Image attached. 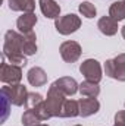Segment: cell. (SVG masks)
Segmentation results:
<instances>
[{
  "mask_svg": "<svg viewBox=\"0 0 125 126\" xmlns=\"http://www.w3.org/2000/svg\"><path fill=\"white\" fill-rule=\"evenodd\" d=\"M0 79H1V82L9 84V85L19 84V81L22 79V69H21V66L7 63L6 57L3 56V62L0 64Z\"/></svg>",
  "mask_w": 125,
  "mask_h": 126,
  "instance_id": "cell-4",
  "label": "cell"
},
{
  "mask_svg": "<svg viewBox=\"0 0 125 126\" xmlns=\"http://www.w3.org/2000/svg\"><path fill=\"white\" fill-rule=\"evenodd\" d=\"M121 34H122V37H124V40H125V25L121 28Z\"/></svg>",
  "mask_w": 125,
  "mask_h": 126,
  "instance_id": "cell-26",
  "label": "cell"
},
{
  "mask_svg": "<svg viewBox=\"0 0 125 126\" xmlns=\"http://www.w3.org/2000/svg\"><path fill=\"white\" fill-rule=\"evenodd\" d=\"M115 123L116 125L125 126V110H121L115 114Z\"/></svg>",
  "mask_w": 125,
  "mask_h": 126,
  "instance_id": "cell-25",
  "label": "cell"
},
{
  "mask_svg": "<svg viewBox=\"0 0 125 126\" xmlns=\"http://www.w3.org/2000/svg\"><path fill=\"white\" fill-rule=\"evenodd\" d=\"M1 98H3V117H1V123L6 120V117H7V114H9V103H10V100H9V97L4 94V93H1Z\"/></svg>",
  "mask_w": 125,
  "mask_h": 126,
  "instance_id": "cell-24",
  "label": "cell"
},
{
  "mask_svg": "<svg viewBox=\"0 0 125 126\" xmlns=\"http://www.w3.org/2000/svg\"><path fill=\"white\" fill-rule=\"evenodd\" d=\"M40 9L41 13L49 19H58L61 15V6L55 0H40Z\"/></svg>",
  "mask_w": 125,
  "mask_h": 126,
  "instance_id": "cell-12",
  "label": "cell"
},
{
  "mask_svg": "<svg viewBox=\"0 0 125 126\" xmlns=\"http://www.w3.org/2000/svg\"><path fill=\"white\" fill-rule=\"evenodd\" d=\"M80 114V103L75 100H66L62 107L61 117H75Z\"/></svg>",
  "mask_w": 125,
  "mask_h": 126,
  "instance_id": "cell-17",
  "label": "cell"
},
{
  "mask_svg": "<svg viewBox=\"0 0 125 126\" xmlns=\"http://www.w3.org/2000/svg\"><path fill=\"white\" fill-rule=\"evenodd\" d=\"M65 94L55 85L52 84L49 91H47V98H46V106L52 114V117H61L62 107L65 104Z\"/></svg>",
  "mask_w": 125,
  "mask_h": 126,
  "instance_id": "cell-2",
  "label": "cell"
},
{
  "mask_svg": "<svg viewBox=\"0 0 125 126\" xmlns=\"http://www.w3.org/2000/svg\"><path fill=\"white\" fill-rule=\"evenodd\" d=\"M80 72L84 75L85 81H91V82H96V84H99L102 81V66L94 59L84 60L80 66Z\"/></svg>",
  "mask_w": 125,
  "mask_h": 126,
  "instance_id": "cell-6",
  "label": "cell"
},
{
  "mask_svg": "<svg viewBox=\"0 0 125 126\" xmlns=\"http://www.w3.org/2000/svg\"><path fill=\"white\" fill-rule=\"evenodd\" d=\"M40 126H49V125H44V123H41V125H40Z\"/></svg>",
  "mask_w": 125,
  "mask_h": 126,
  "instance_id": "cell-27",
  "label": "cell"
},
{
  "mask_svg": "<svg viewBox=\"0 0 125 126\" xmlns=\"http://www.w3.org/2000/svg\"><path fill=\"white\" fill-rule=\"evenodd\" d=\"M27 78H28V82L31 84L32 87H43L46 82H47V75L46 72L38 67V66H34L28 70L27 73Z\"/></svg>",
  "mask_w": 125,
  "mask_h": 126,
  "instance_id": "cell-13",
  "label": "cell"
},
{
  "mask_svg": "<svg viewBox=\"0 0 125 126\" xmlns=\"http://www.w3.org/2000/svg\"><path fill=\"white\" fill-rule=\"evenodd\" d=\"M3 56L9 60V63L16 66H25L27 56L24 54V34L16 31H6L4 44H3Z\"/></svg>",
  "mask_w": 125,
  "mask_h": 126,
  "instance_id": "cell-1",
  "label": "cell"
},
{
  "mask_svg": "<svg viewBox=\"0 0 125 126\" xmlns=\"http://www.w3.org/2000/svg\"><path fill=\"white\" fill-rule=\"evenodd\" d=\"M9 1V7L10 10L15 12H34L35 9V0H7Z\"/></svg>",
  "mask_w": 125,
  "mask_h": 126,
  "instance_id": "cell-15",
  "label": "cell"
},
{
  "mask_svg": "<svg viewBox=\"0 0 125 126\" xmlns=\"http://www.w3.org/2000/svg\"><path fill=\"white\" fill-rule=\"evenodd\" d=\"M113 126H121V125H116V123H115V125H113Z\"/></svg>",
  "mask_w": 125,
  "mask_h": 126,
  "instance_id": "cell-28",
  "label": "cell"
},
{
  "mask_svg": "<svg viewBox=\"0 0 125 126\" xmlns=\"http://www.w3.org/2000/svg\"><path fill=\"white\" fill-rule=\"evenodd\" d=\"M35 24H37V15L34 12H28L18 18L16 28L19 30L21 34H28V32H32V28Z\"/></svg>",
  "mask_w": 125,
  "mask_h": 126,
  "instance_id": "cell-9",
  "label": "cell"
},
{
  "mask_svg": "<svg viewBox=\"0 0 125 126\" xmlns=\"http://www.w3.org/2000/svg\"><path fill=\"white\" fill-rule=\"evenodd\" d=\"M53 84H55L65 95H74L77 91H78V88H80V85L77 84V81H75L74 78H71V76L59 78V79L55 81Z\"/></svg>",
  "mask_w": 125,
  "mask_h": 126,
  "instance_id": "cell-11",
  "label": "cell"
},
{
  "mask_svg": "<svg viewBox=\"0 0 125 126\" xmlns=\"http://www.w3.org/2000/svg\"><path fill=\"white\" fill-rule=\"evenodd\" d=\"M78 91L83 95H85V97H93V98H96L97 95L100 94V87H99V84H96V82L84 81V82L80 84Z\"/></svg>",
  "mask_w": 125,
  "mask_h": 126,
  "instance_id": "cell-16",
  "label": "cell"
},
{
  "mask_svg": "<svg viewBox=\"0 0 125 126\" xmlns=\"http://www.w3.org/2000/svg\"><path fill=\"white\" fill-rule=\"evenodd\" d=\"M109 16H110L112 19H115L116 22L124 21L125 19V1L124 0L112 3V6H110V9H109Z\"/></svg>",
  "mask_w": 125,
  "mask_h": 126,
  "instance_id": "cell-19",
  "label": "cell"
},
{
  "mask_svg": "<svg viewBox=\"0 0 125 126\" xmlns=\"http://www.w3.org/2000/svg\"><path fill=\"white\" fill-rule=\"evenodd\" d=\"M97 28L100 30L102 34L110 37V35H115L118 32V22L115 19H112L110 16H103L99 19L97 22Z\"/></svg>",
  "mask_w": 125,
  "mask_h": 126,
  "instance_id": "cell-14",
  "label": "cell"
},
{
  "mask_svg": "<svg viewBox=\"0 0 125 126\" xmlns=\"http://www.w3.org/2000/svg\"><path fill=\"white\" fill-rule=\"evenodd\" d=\"M80 12H81V15L83 16H85V18H88V19H91L96 16V13H97V9H96V6H94L93 3H90V1H83L81 4H80Z\"/></svg>",
  "mask_w": 125,
  "mask_h": 126,
  "instance_id": "cell-21",
  "label": "cell"
},
{
  "mask_svg": "<svg viewBox=\"0 0 125 126\" xmlns=\"http://www.w3.org/2000/svg\"><path fill=\"white\" fill-rule=\"evenodd\" d=\"M75 126H81V125H75Z\"/></svg>",
  "mask_w": 125,
  "mask_h": 126,
  "instance_id": "cell-29",
  "label": "cell"
},
{
  "mask_svg": "<svg viewBox=\"0 0 125 126\" xmlns=\"http://www.w3.org/2000/svg\"><path fill=\"white\" fill-rule=\"evenodd\" d=\"M78 103H80V116H83V117H88L91 114H96L100 109V103L93 97L81 98Z\"/></svg>",
  "mask_w": 125,
  "mask_h": 126,
  "instance_id": "cell-10",
  "label": "cell"
},
{
  "mask_svg": "<svg viewBox=\"0 0 125 126\" xmlns=\"http://www.w3.org/2000/svg\"><path fill=\"white\" fill-rule=\"evenodd\" d=\"M1 93L9 97L10 103L15 104V106H22L25 104L27 101V97H28V91L24 85L21 84H15V85H4L1 87Z\"/></svg>",
  "mask_w": 125,
  "mask_h": 126,
  "instance_id": "cell-7",
  "label": "cell"
},
{
  "mask_svg": "<svg viewBox=\"0 0 125 126\" xmlns=\"http://www.w3.org/2000/svg\"><path fill=\"white\" fill-rule=\"evenodd\" d=\"M81 27V19L80 16L74 15V13H68L65 16H59L55 21V28L56 31L62 35H69L72 32H75Z\"/></svg>",
  "mask_w": 125,
  "mask_h": 126,
  "instance_id": "cell-5",
  "label": "cell"
},
{
  "mask_svg": "<svg viewBox=\"0 0 125 126\" xmlns=\"http://www.w3.org/2000/svg\"><path fill=\"white\" fill-rule=\"evenodd\" d=\"M31 110H34V113H35L43 122L52 117V114H50V111H49V109H47V106H46V101H43L41 104H38L35 109H31Z\"/></svg>",
  "mask_w": 125,
  "mask_h": 126,
  "instance_id": "cell-23",
  "label": "cell"
},
{
  "mask_svg": "<svg viewBox=\"0 0 125 126\" xmlns=\"http://www.w3.org/2000/svg\"><path fill=\"white\" fill-rule=\"evenodd\" d=\"M44 100H43V97L40 94H37V93H28V97H27V101H25V106H27V109H35L38 104H41Z\"/></svg>",
  "mask_w": 125,
  "mask_h": 126,
  "instance_id": "cell-22",
  "label": "cell"
},
{
  "mask_svg": "<svg viewBox=\"0 0 125 126\" xmlns=\"http://www.w3.org/2000/svg\"><path fill=\"white\" fill-rule=\"evenodd\" d=\"M104 72H106V75L109 78L125 82V53L118 54L115 59L106 60Z\"/></svg>",
  "mask_w": 125,
  "mask_h": 126,
  "instance_id": "cell-3",
  "label": "cell"
},
{
  "mask_svg": "<svg viewBox=\"0 0 125 126\" xmlns=\"http://www.w3.org/2000/svg\"><path fill=\"white\" fill-rule=\"evenodd\" d=\"M41 119L34 113V110H27L24 114H22V125L24 126H40L41 125Z\"/></svg>",
  "mask_w": 125,
  "mask_h": 126,
  "instance_id": "cell-20",
  "label": "cell"
},
{
  "mask_svg": "<svg viewBox=\"0 0 125 126\" xmlns=\"http://www.w3.org/2000/svg\"><path fill=\"white\" fill-rule=\"evenodd\" d=\"M37 37L34 32L24 34V54L25 56H32L37 53V43H35Z\"/></svg>",
  "mask_w": 125,
  "mask_h": 126,
  "instance_id": "cell-18",
  "label": "cell"
},
{
  "mask_svg": "<svg viewBox=\"0 0 125 126\" xmlns=\"http://www.w3.org/2000/svg\"><path fill=\"white\" fill-rule=\"evenodd\" d=\"M61 56L66 63L77 62L81 56V46L77 41H65L61 44Z\"/></svg>",
  "mask_w": 125,
  "mask_h": 126,
  "instance_id": "cell-8",
  "label": "cell"
},
{
  "mask_svg": "<svg viewBox=\"0 0 125 126\" xmlns=\"http://www.w3.org/2000/svg\"><path fill=\"white\" fill-rule=\"evenodd\" d=\"M124 1H125V0H124Z\"/></svg>",
  "mask_w": 125,
  "mask_h": 126,
  "instance_id": "cell-30",
  "label": "cell"
}]
</instances>
